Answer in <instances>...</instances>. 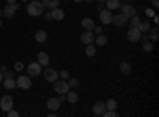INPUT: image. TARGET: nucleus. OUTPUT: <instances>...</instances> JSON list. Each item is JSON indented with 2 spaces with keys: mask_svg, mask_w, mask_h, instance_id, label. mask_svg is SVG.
<instances>
[{
  "mask_svg": "<svg viewBox=\"0 0 159 117\" xmlns=\"http://www.w3.org/2000/svg\"><path fill=\"white\" fill-rule=\"evenodd\" d=\"M140 18H139V15H135V16H132L130 18V25H132V27H139V24H140Z\"/></svg>",
  "mask_w": 159,
  "mask_h": 117,
  "instance_id": "c756f323",
  "label": "nucleus"
},
{
  "mask_svg": "<svg viewBox=\"0 0 159 117\" xmlns=\"http://www.w3.org/2000/svg\"><path fill=\"white\" fill-rule=\"evenodd\" d=\"M99 18H100V22L102 24H111L113 15H111L110 10H100L99 11Z\"/></svg>",
  "mask_w": 159,
  "mask_h": 117,
  "instance_id": "6e6552de",
  "label": "nucleus"
},
{
  "mask_svg": "<svg viewBox=\"0 0 159 117\" xmlns=\"http://www.w3.org/2000/svg\"><path fill=\"white\" fill-rule=\"evenodd\" d=\"M46 38H48L46 30H37V32H35V41H37V43H45Z\"/></svg>",
  "mask_w": 159,
  "mask_h": 117,
  "instance_id": "dca6fc26",
  "label": "nucleus"
},
{
  "mask_svg": "<svg viewBox=\"0 0 159 117\" xmlns=\"http://www.w3.org/2000/svg\"><path fill=\"white\" fill-rule=\"evenodd\" d=\"M15 15H16V10H15V6H13L11 3H8V5L3 8V16L10 19V18H13Z\"/></svg>",
  "mask_w": 159,
  "mask_h": 117,
  "instance_id": "a211bd4d",
  "label": "nucleus"
},
{
  "mask_svg": "<svg viewBox=\"0 0 159 117\" xmlns=\"http://www.w3.org/2000/svg\"><path fill=\"white\" fill-rule=\"evenodd\" d=\"M61 105H62V103H61L59 98H49L48 103H46V106H48L49 111H57L61 108Z\"/></svg>",
  "mask_w": 159,
  "mask_h": 117,
  "instance_id": "f8f14e48",
  "label": "nucleus"
},
{
  "mask_svg": "<svg viewBox=\"0 0 159 117\" xmlns=\"http://www.w3.org/2000/svg\"><path fill=\"white\" fill-rule=\"evenodd\" d=\"M3 76H5V77H15V71H8V70H7V71L3 73Z\"/></svg>",
  "mask_w": 159,
  "mask_h": 117,
  "instance_id": "e433bc0d",
  "label": "nucleus"
},
{
  "mask_svg": "<svg viewBox=\"0 0 159 117\" xmlns=\"http://www.w3.org/2000/svg\"><path fill=\"white\" fill-rule=\"evenodd\" d=\"M21 2H27V0H21Z\"/></svg>",
  "mask_w": 159,
  "mask_h": 117,
  "instance_id": "603ef678",
  "label": "nucleus"
},
{
  "mask_svg": "<svg viewBox=\"0 0 159 117\" xmlns=\"http://www.w3.org/2000/svg\"><path fill=\"white\" fill-rule=\"evenodd\" d=\"M145 15H147L148 18H153V16L156 15V13H154V11H153L151 8H147V10H145Z\"/></svg>",
  "mask_w": 159,
  "mask_h": 117,
  "instance_id": "c9c22d12",
  "label": "nucleus"
},
{
  "mask_svg": "<svg viewBox=\"0 0 159 117\" xmlns=\"http://www.w3.org/2000/svg\"><path fill=\"white\" fill-rule=\"evenodd\" d=\"M81 25H83V29L84 30H92V29H94V21H92L91 18H84L83 21H81Z\"/></svg>",
  "mask_w": 159,
  "mask_h": 117,
  "instance_id": "aec40b11",
  "label": "nucleus"
},
{
  "mask_svg": "<svg viewBox=\"0 0 159 117\" xmlns=\"http://www.w3.org/2000/svg\"><path fill=\"white\" fill-rule=\"evenodd\" d=\"M51 16H52V21H62L65 18V13H64V10H61L57 6L54 10H51Z\"/></svg>",
  "mask_w": 159,
  "mask_h": 117,
  "instance_id": "4468645a",
  "label": "nucleus"
},
{
  "mask_svg": "<svg viewBox=\"0 0 159 117\" xmlns=\"http://www.w3.org/2000/svg\"><path fill=\"white\" fill-rule=\"evenodd\" d=\"M59 100H61V103H62V101H65L67 98H65V95H61V97H59Z\"/></svg>",
  "mask_w": 159,
  "mask_h": 117,
  "instance_id": "79ce46f5",
  "label": "nucleus"
},
{
  "mask_svg": "<svg viewBox=\"0 0 159 117\" xmlns=\"http://www.w3.org/2000/svg\"><path fill=\"white\" fill-rule=\"evenodd\" d=\"M0 71H2V73L7 71V67H5V65H2V67H0Z\"/></svg>",
  "mask_w": 159,
  "mask_h": 117,
  "instance_id": "a19ab883",
  "label": "nucleus"
},
{
  "mask_svg": "<svg viewBox=\"0 0 159 117\" xmlns=\"http://www.w3.org/2000/svg\"><path fill=\"white\" fill-rule=\"evenodd\" d=\"M92 32H94L96 35H100V33L103 32V29L100 27V25H94V29H92Z\"/></svg>",
  "mask_w": 159,
  "mask_h": 117,
  "instance_id": "72a5a7b5",
  "label": "nucleus"
},
{
  "mask_svg": "<svg viewBox=\"0 0 159 117\" xmlns=\"http://www.w3.org/2000/svg\"><path fill=\"white\" fill-rule=\"evenodd\" d=\"M153 22H154L156 25L159 24V16H157V15H154V16H153Z\"/></svg>",
  "mask_w": 159,
  "mask_h": 117,
  "instance_id": "58836bf2",
  "label": "nucleus"
},
{
  "mask_svg": "<svg viewBox=\"0 0 159 117\" xmlns=\"http://www.w3.org/2000/svg\"><path fill=\"white\" fill-rule=\"evenodd\" d=\"M37 62L42 65V67H48V63H49V56H48V52H45V51H40L38 52V56H37Z\"/></svg>",
  "mask_w": 159,
  "mask_h": 117,
  "instance_id": "9b49d317",
  "label": "nucleus"
},
{
  "mask_svg": "<svg viewBox=\"0 0 159 117\" xmlns=\"http://www.w3.org/2000/svg\"><path fill=\"white\" fill-rule=\"evenodd\" d=\"M65 98H67V101L70 103V105H75V103L78 101V94L72 89V90H69V92L65 94Z\"/></svg>",
  "mask_w": 159,
  "mask_h": 117,
  "instance_id": "f3484780",
  "label": "nucleus"
},
{
  "mask_svg": "<svg viewBox=\"0 0 159 117\" xmlns=\"http://www.w3.org/2000/svg\"><path fill=\"white\" fill-rule=\"evenodd\" d=\"M119 70H121L123 74H129L130 70H132V67H130V63H129V62H123L121 65H119Z\"/></svg>",
  "mask_w": 159,
  "mask_h": 117,
  "instance_id": "a878e982",
  "label": "nucleus"
},
{
  "mask_svg": "<svg viewBox=\"0 0 159 117\" xmlns=\"http://www.w3.org/2000/svg\"><path fill=\"white\" fill-rule=\"evenodd\" d=\"M16 87L19 89H30L32 87V79H30V76H19L18 79H16Z\"/></svg>",
  "mask_w": 159,
  "mask_h": 117,
  "instance_id": "423d86ee",
  "label": "nucleus"
},
{
  "mask_svg": "<svg viewBox=\"0 0 159 117\" xmlns=\"http://www.w3.org/2000/svg\"><path fill=\"white\" fill-rule=\"evenodd\" d=\"M59 77H61V79H69V77H70V73H69L67 70H64V71L59 73Z\"/></svg>",
  "mask_w": 159,
  "mask_h": 117,
  "instance_id": "2f4dec72",
  "label": "nucleus"
},
{
  "mask_svg": "<svg viewBox=\"0 0 159 117\" xmlns=\"http://www.w3.org/2000/svg\"><path fill=\"white\" fill-rule=\"evenodd\" d=\"M151 5H153L154 8H157V6H159V0H151Z\"/></svg>",
  "mask_w": 159,
  "mask_h": 117,
  "instance_id": "ea45409f",
  "label": "nucleus"
},
{
  "mask_svg": "<svg viewBox=\"0 0 159 117\" xmlns=\"http://www.w3.org/2000/svg\"><path fill=\"white\" fill-rule=\"evenodd\" d=\"M127 40L130 41V43H137V41H140L142 40V32L137 29V27H129V30H127Z\"/></svg>",
  "mask_w": 159,
  "mask_h": 117,
  "instance_id": "7ed1b4c3",
  "label": "nucleus"
},
{
  "mask_svg": "<svg viewBox=\"0 0 159 117\" xmlns=\"http://www.w3.org/2000/svg\"><path fill=\"white\" fill-rule=\"evenodd\" d=\"M45 19H46V21H52V16H51V11H48L46 15H45Z\"/></svg>",
  "mask_w": 159,
  "mask_h": 117,
  "instance_id": "4c0bfd02",
  "label": "nucleus"
},
{
  "mask_svg": "<svg viewBox=\"0 0 159 117\" xmlns=\"http://www.w3.org/2000/svg\"><path fill=\"white\" fill-rule=\"evenodd\" d=\"M153 48H154V46H153V41L147 38V40H145V43H143V51H145V52H151Z\"/></svg>",
  "mask_w": 159,
  "mask_h": 117,
  "instance_id": "cd10ccee",
  "label": "nucleus"
},
{
  "mask_svg": "<svg viewBox=\"0 0 159 117\" xmlns=\"http://www.w3.org/2000/svg\"><path fill=\"white\" fill-rule=\"evenodd\" d=\"M119 8H121V15L126 16V18H132L137 15V10L134 5H129V3H121L119 5Z\"/></svg>",
  "mask_w": 159,
  "mask_h": 117,
  "instance_id": "39448f33",
  "label": "nucleus"
},
{
  "mask_svg": "<svg viewBox=\"0 0 159 117\" xmlns=\"http://www.w3.org/2000/svg\"><path fill=\"white\" fill-rule=\"evenodd\" d=\"M107 109L105 108V101H97L94 106H92V112H94L96 115H102V112Z\"/></svg>",
  "mask_w": 159,
  "mask_h": 117,
  "instance_id": "2eb2a0df",
  "label": "nucleus"
},
{
  "mask_svg": "<svg viewBox=\"0 0 159 117\" xmlns=\"http://www.w3.org/2000/svg\"><path fill=\"white\" fill-rule=\"evenodd\" d=\"M0 27H2V19H0Z\"/></svg>",
  "mask_w": 159,
  "mask_h": 117,
  "instance_id": "8fccbe9b",
  "label": "nucleus"
},
{
  "mask_svg": "<svg viewBox=\"0 0 159 117\" xmlns=\"http://www.w3.org/2000/svg\"><path fill=\"white\" fill-rule=\"evenodd\" d=\"M111 22L116 25V27H123V25H126V24H127V18H126V16H123V15H116V16H113Z\"/></svg>",
  "mask_w": 159,
  "mask_h": 117,
  "instance_id": "ddd939ff",
  "label": "nucleus"
},
{
  "mask_svg": "<svg viewBox=\"0 0 159 117\" xmlns=\"http://www.w3.org/2000/svg\"><path fill=\"white\" fill-rule=\"evenodd\" d=\"M7 114H8V117H18V115H19V112H18V111H15V109L7 111Z\"/></svg>",
  "mask_w": 159,
  "mask_h": 117,
  "instance_id": "f704fd0d",
  "label": "nucleus"
},
{
  "mask_svg": "<svg viewBox=\"0 0 159 117\" xmlns=\"http://www.w3.org/2000/svg\"><path fill=\"white\" fill-rule=\"evenodd\" d=\"M25 67H24V63L22 62H16L15 63V71H22Z\"/></svg>",
  "mask_w": 159,
  "mask_h": 117,
  "instance_id": "473e14b6",
  "label": "nucleus"
},
{
  "mask_svg": "<svg viewBox=\"0 0 159 117\" xmlns=\"http://www.w3.org/2000/svg\"><path fill=\"white\" fill-rule=\"evenodd\" d=\"M84 2H88V3H92V2H94V0H84Z\"/></svg>",
  "mask_w": 159,
  "mask_h": 117,
  "instance_id": "49530a36",
  "label": "nucleus"
},
{
  "mask_svg": "<svg viewBox=\"0 0 159 117\" xmlns=\"http://www.w3.org/2000/svg\"><path fill=\"white\" fill-rule=\"evenodd\" d=\"M105 3H107V10H110V11L118 10L119 5H121V2H119V0H105Z\"/></svg>",
  "mask_w": 159,
  "mask_h": 117,
  "instance_id": "b1692460",
  "label": "nucleus"
},
{
  "mask_svg": "<svg viewBox=\"0 0 159 117\" xmlns=\"http://www.w3.org/2000/svg\"><path fill=\"white\" fill-rule=\"evenodd\" d=\"M94 43H96V44H99V46H105V44L108 43V38L105 36L103 33H100V35L94 36Z\"/></svg>",
  "mask_w": 159,
  "mask_h": 117,
  "instance_id": "5701e85b",
  "label": "nucleus"
},
{
  "mask_svg": "<svg viewBox=\"0 0 159 117\" xmlns=\"http://www.w3.org/2000/svg\"><path fill=\"white\" fill-rule=\"evenodd\" d=\"M3 79H5V76H3V73H2V71H0V82H2Z\"/></svg>",
  "mask_w": 159,
  "mask_h": 117,
  "instance_id": "37998d69",
  "label": "nucleus"
},
{
  "mask_svg": "<svg viewBox=\"0 0 159 117\" xmlns=\"http://www.w3.org/2000/svg\"><path fill=\"white\" fill-rule=\"evenodd\" d=\"M45 11V6L42 3V0H32V2L27 5V15L29 16H42Z\"/></svg>",
  "mask_w": 159,
  "mask_h": 117,
  "instance_id": "f257e3e1",
  "label": "nucleus"
},
{
  "mask_svg": "<svg viewBox=\"0 0 159 117\" xmlns=\"http://www.w3.org/2000/svg\"><path fill=\"white\" fill-rule=\"evenodd\" d=\"M126 2H134V0H126Z\"/></svg>",
  "mask_w": 159,
  "mask_h": 117,
  "instance_id": "3c124183",
  "label": "nucleus"
},
{
  "mask_svg": "<svg viewBox=\"0 0 159 117\" xmlns=\"http://www.w3.org/2000/svg\"><path fill=\"white\" fill-rule=\"evenodd\" d=\"M80 40H81V43H84V44H92L94 43V32L92 30H84L81 33V36H80Z\"/></svg>",
  "mask_w": 159,
  "mask_h": 117,
  "instance_id": "1a4fd4ad",
  "label": "nucleus"
},
{
  "mask_svg": "<svg viewBox=\"0 0 159 117\" xmlns=\"http://www.w3.org/2000/svg\"><path fill=\"white\" fill-rule=\"evenodd\" d=\"M142 33H147L150 29H151V25H150V19H147V21H140V24H139V27H137Z\"/></svg>",
  "mask_w": 159,
  "mask_h": 117,
  "instance_id": "412c9836",
  "label": "nucleus"
},
{
  "mask_svg": "<svg viewBox=\"0 0 159 117\" xmlns=\"http://www.w3.org/2000/svg\"><path fill=\"white\" fill-rule=\"evenodd\" d=\"M45 79H46L48 82L57 81V79H59V71L52 70V68H46V70H45Z\"/></svg>",
  "mask_w": 159,
  "mask_h": 117,
  "instance_id": "9d476101",
  "label": "nucleus"
},
{
  "mask_svg": "<svg viewBox=\"0 0 159 117\" xmlns=\"http://www.w3.org/2000/svg\"><path fill=\"white\" fill-rule=\"evenodd\" d=\"M42 3H43L45 8H48L51 11V10H54V8L59 6V0H42Z\"/></svg>",
  "mask_w": 159,
  "mask_h": 117,
  "instance_id": "6ab92c4d",
  "label": "nucleus"
},
{
  "mask_svg": "<svg viewBox=\"0 0 159 117\" xmlns=\"http://www.w3.org/2000/svg\"><path fill=\"white\" fill-rule=\"evenodd\" d=\"M13 109V98L10 95H3L2 98H0V111H10Z\"/></svg>",
  "mask_w": 159,
  "mask_h": 117,
  "instance_id": "0eeeda50",
  "label": "nucleus"
},
{
  "mask_svg": "<svg viewBox=\"0 0 159 117\" xmlns=\"http://www.w3.org/2000/svg\"><path fill=\"white\" fill-rule=\"evenodd\" d=\"M96 54V48L92 46V44H86V56L88 57H92Z\"/></svg>",
  "mask_w": 159,
  "mask_h": 117,
  "instance_id": "c85d7f7f",
  "label": "nucleus"
},
{
  "mask_svg": "<svg viewBox=\"0 0 159 117\" xmlns=\"http://www.w3.org/2000/svg\"><path fill=\"white\" fill-rule=\"evenodd\" d=\"M0 16H3V10L2 8H0Z\"/></svg>",
  "mask_w": 159,
  "mask_h": 117,
  "instance_id": "a18cd8bd",
  "label": "nucleus"
},
{
  "mask_svg": "<svg viewBox=\"0 0 159 117\" xmlns=\"http://www.w3.org/2000/svg\"><path fill=\"white\" fill-rule=\"evenodd\" d=\"M148 32H150V40L153 43H156L157 38H159V29H157V25H156V27H153V29H150Z\"/></svg>",
  "mask_w": 159,
  "mask_h": 117,
  "instance_id": "393cba45",
  "label": "nucleus"
},
{
  "mask_svg": "<svg viewBox=\"0 0 159 117\" xmlns=\"http://www.w3.org/2000/svg\"><path fill=\"white\" fill-rule=\"evenodd\" d=\"M2 82H3V87H5L7 90H11V89L16 87V81L13 79V77H5Z\"/></svg>",
  "mask_w": 159,
  "mask_h": 117,
  "instance_id": "4be33fe9",
  "label": "nucleus"
},
{
  "mask_svg": "<svg viewBox=\"0 0 159 117\" xmlns=\"http://www.w3.org/2000/svg\"><path fill=\"white\" fill-rule=\"evenodd\" d=\"M52 89H54L56 94H61V95H65L70 90V86L67 81H54V86H52Z\"/></svg>",
  "mask_w": 159,
  "mask_h": 117,
  "instance_id": "f03ea898",
  "label": "nucleus"
},
{
  "mask_svg": "<svg viewBox=\"0 0 159 117\" xmlns=\"http://www.w3.org/2000/svg\"><path fill=\"white\" fill-rule=\"evenodd\" d=\"M97 2H99V3H100V2H105V0H97Z\"/></svg>",
  "mask_w": 159,
  "mask_h": 117,
  "instance_id": "09e8293b",
  "label": "nucleus"
},
{
  "mask_svg": "<svg viewBox=\"0 0 159 117\" xmlns=\"http://www.w3.org/2000/svg\"><path fill=\"white\" fill-rule=\"evenodd\" d=\"M73 2H76V3H80V2H83V0H73Z\"/></svg>",
  "mask_w": 159,
  "mask_h": 117,
  "instance_id": "de8ad7c7",
  "label": "nucleus"
},
{
  "mask_svg": "<svg viewBox=\"0 0 159 117\" xmlns=\"http://www.w3.org/2000/svg\"><path fill=\"white\" fill-rule=\"evenodd\" d=\"M18 0H7V3H16Z\"/></svg>",
  "mask_w": 159,
  "mask_h": 117,
  "instance_id": "c03bdc74",
  "label": "nucleus"
},
{
  "mask_svg": "<svg viewBox=\"0 0 159 117\" xmlns=\"http://www.w3.org/2000/svg\"><path fill=\"white\" fill-rule=\"evenodd\" d=\"M42 65H40L38 62H32V63H29L27 65V73H29V76H32V77H37V76H40L42 74Z\"/></svg>",
  "mask_w": 159,
  "mask_h": 117,
  "instance_id": "20e7f679",
  "label": "nucleus"
},
{
  "mask_svg": "<svg viewBox=\"0 0 159 117\" xmlns=\"http://www.w3.org/2000/svg\"><path fill=\"white\" fill-rule=\"evenodd\" d=\"M105 108H107V109H116L118 108V101L115 98L107 100V101H105Z\"/></svg>",
  "mask_w": 159,
  "mask_h": 117,
  "instance_id": "bb28decb",
  "label": "nucleus"
},
{
  "mask_svg": "<svg viewBox=\"0 0 159 117\" xmlns=\"http://www.w3.org/2000/svg\"><path fill=\"white\" fill-rule=\"evenodd\" d=\"M69 86H70V89H76L78 86H80V81L78 79H75V77H69Z\"/></svg>",
  "mask_w": 159,
  "mask_h": 117,
  "instance_id": "7c9ffc66",
  "label": "nucleus"
}]
</instances>
